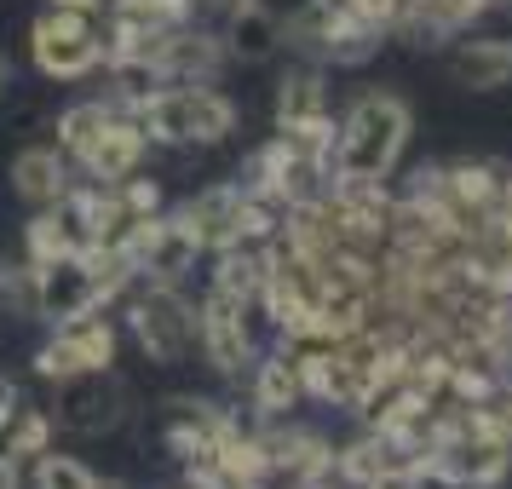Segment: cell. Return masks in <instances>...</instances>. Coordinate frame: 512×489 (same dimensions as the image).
I'll use <instances>...</instances> for the list:
<instances>
[{
	"mask_svg": "<svg viewBox=\"0 0 512 489\" xmlns=\"http://www.w3.org/2000/svg\"><path fill=\"white\" fill-rule=\"evenodd\" d=\"M12 75H18V70H12V58H6V52H0V93H6V87H12Z\"/></svg>",
	"mask_w": 512,
	"mask_h": 489,
	"instance_id": "f1b7e54d",
	"label": "cell"
},
{
	"mask_svg": "<svg viewBox=\"0 0 512 489\" xmlns=\"http://www.w3.org/2000/svg\"><path fill=\"white\" fill-rule=\"evenodd\" d=\"M202 6H213L219 18H231V12H242V6H259V0H202Z\"/></svg>",
	"mask_w": 512,
	"mask_h": 489,
	"instance_id": "4316f807",
	"label": "cell"
},
{
	"mask_svg": "<svg viewBox=\"0 0 512 489\" xmlns=\"http://www.w3.org/2000/svg\"><path fill=\"white\" fill-rule=\"evenodd\" d=\"M121 334L104 311H87V317H70V323H52V340L35 351V369L47 380H64V374H87V369H116Z\"/></svg>",
	"mask_w": 512,
	"mask_h": 489,
	"instance_id": "52a82bcc",
	"label": "cell"
},
{
	"mask_svg": "<svg viewBox=\"0 0 512 489\" xmlns=\"http://www.w3.org/2000/svg\"><path fill=\"white\" fill-rule=\"evenodd\" d=\"M449 75L472 87V93H495L512 81V41L507 35H478V41H461L449 52Z\"/></svg>",
	"mask_w": 512,
	"mask_h": 489,
	"instance_id": "2e32d148",
	"label": "cell"
},
{
	"mask_svg": "<svg viewBox=\"0 0 512 489\" xmlns=\"http://www.w3.org/2000/svg\"><path fill=\"white\" fill-rule=\"evenodd\" d=\"M248 397H254V415L259 420H282L305 397L300 363H294L282 346H271L265 357H254V369H248Z\"/></svg>",
	"mask_w": 512,
	"mask_h": 489,
	"instance_id": "4fadbf2b",
	"label": "cell"
},
{
	"mask_svg": "<svg viewBox=\"0 0 512 489\" xmlns=\"http://www.w3.org/2000/svg\"><path fill=\"white\" fill-rule=\"evenodd\" d=\"M104 64H110V98H116L121 110H139V104H150V98L162 93V87H173V81H167V70L156 64V58L110 52Z\"/></svg>",
	"mask_w": 512,
	"mask_h": 489,
	"instance_id": "d6986e66",
	"label": "cell"
},
{
	"mask_svg": "<svg viewBox=\"0 0 512 489\" xmlns=\"http://www.w3.org/2000/svg\"><path fill=\"white\" fill-rule=\"evenodd\" d=\"M24 478H18V461L12 455H0V489H18Z\"/></svg>",
	"mask_w": 512,
	"mask_h": 489,
	"instance_id": "484cf974",
	"label": "cell"
},
{
	"mask_svg": "<svg viewBox=\"0 0 512 489\" xmlns=\"http://www.w3.org/2000/svg\"><path fill=\"white\" fill-rule=\"evenodd\" d=\"M12 190L24 196L29 208H52L70 196V156L52 144H29L12 156Z\"/></svg>",
	"mask_w": 512,
	"mask_h": 489,
	"instance_id": "5bb4252c",
	"label": "cell"
},
{
	"mask_svg": "<svg viewBox=\"0 0 512 489\" xmlns=\"http://www.w3.org/2000/svg\"><path fill=\"white\" fill-rule=\"evenodd\" d=\"M93 484L98 478L75 455H58V449L35 455V489H93Z\"/></svg>",
	"mask_w": 512,
	"mask_h": 489,
	"instance_id": "cb8c5ba5",
	"label": "cell"
},
{
	"mask_svg": "<svg viewBox=\"0 0 512 489\" xmlns=\"http://www.w3.org/2000/svg\"><path fill=\"white\" fill-rule=\"evenodd\" d=\"M328 116V81L317 64H305V70L282 75L277 87V127H300V121H317Z\"/></svg>",
	"mask_w": 512,
	"mask_h": 489,
	"instance_id": "ffe728a7",
	"label": "cell"
},
{
	"mask_svg": "<svg viewBox=\"0 0 512 489\" xmlns=\"http://www.w3.org/2000/svg\"><path fill=\"white\" fill-rule=\"evenodd\" d=\"M219 41H225V58H236V64H265V58L282 52V18L265 0H259V6H242V12L225 18Z\"/></svg>",
	"mask_w": 512,
	"mask_h": 489,
	"instance_id": "9a60e30c",
	"label": "cell"
},
{
	"mask_svg": "<svg viewBox=\"0 0 512 489\" xmlns=\"http://www.w3.org/2000/svg\"><path fill=\"white\" fill-rule=\"evenodd\" d=\"M162 426H167L173 455L190 461V455H202V449H213V443L225 438L231 415H225L219 403H208V397H167L162 403Z\"/></svg>",
	"mask_w": 512,
	"mask_h": 489,
	"instance_id": "7c38bea8",
	"label": "cell"
},
{
	"mask_svg": "<svg viewBox=\"0 0 512 489\" xmlns=\"http://www.w3.org/2000/svg\"><path fill=\"white\" fill-rule=\"evenodd\" d=\"M190 12L196 0H110V35H173Z\"/></svg>",
	"mask_w": 512,
	"mask_h": 489,
	"instance_id": "e0dca14e",
	"label": "cell"
},
{
	"mask_svg": "<svg viewBox=\"0 0 512 489\" xmlns=\"http://www.w3.org/2000/svg\"><path fill=\"white\" fill-rule=\"evenodd\" d=\"M93 489H127V484H93Z\"/></svg>",
	"mask_w": 512,
	"mask_h": 489,
	"instance_id": "f546056e",
	"label": "cell"
},
{
	"mask_svg": "<svg viewBox=\"0 0 512 489\" xmlns=\"http://www.w3.org/2000/svg\"><path fill=\"white\" fill-rule=\"evenodd\" d=\"M29 52H35V70L47 81H81L104 64V29L98 12H70V6H47L35 29H29Z\"/></svg>",
	"mask_w": 512,
	"mask_h": 489,
	"instance_id": "3957f363",
	"label": "cell"
},
{
	"mask_svg": "<svg viewBox=\"0 0 512 489\" xmlns=\"http://www.w3.org/2000/svg\"><path fill=\"white\" fill-rule=\"evenodd\" d=\"M150 144H225L236 133V104L213 81L196 87H162V93L133 110Z\"/></svg>",
	"mask_w": 512,
	"mask_h": 489,
	"instance_id": "7a4b0ae2",
	"label": "cell"
},
{
	"mask_svg": "<svg viewBox=\"0 0 512 489\" xmlns=\"http://www.w3.org/2000/svg\"><path fill=\"white\" fill-rule=\"evenodd\" d=\"M116 110H121L116 98H110V104H104V98H87V104H70V110L58 116V150H64L70 162H81V156H87V150H93V144L104 139V127L116 121Z\"/></svg>",
	"mask_w": 512,
	"mask_h": 489,
	"instance_id": "44dd1931",
	"label": "cell"
},
{
	"mask_svg": "<svg viewBox=\"0 0 512 489\" xmlns=\"http://www.w3.org/2000/svg\"><path fill=\"white\" fill-rule=\"evenodd\" d=\"M392 461H397V449L380 438V432H369V426H363V438H357V443L334 449V484H340V489H363L369 478H380Z\"/></svg>",
	"mask_w": 512,
	"mask_h": 489,
	"instance_id": "7402d4cb",
	"label": "cell"
},
{
	"mask_svg": "<svg viewBox=\"0 0 512 489\" xmlns=\"http://www.w3.org/2000/svg\"><path fill=\"white\" fill-rule=\"evenodd\" d=\"M87 311H104L93 254H58L35 265V323H70Z\"/></svg>",
	"mask_w": 512,
	"mask_h": 489,
	"instance_id": "9c48e42d",
	"label": "cell"
},
{
	"mask_svg": "<svg viewBox=\"0 0 512 489\" xmlns=\"http://www.w3.org/2000/svg\"><path fill=\"white\" fill-rule=\"evenodd\" d=\"M52 426H64L75 438H104L127 420V386L116 380V369H87L52 380Z\"/></svg>",
	"mask_w": 512,
	"mask_h": 489,
	"instance_id": "5b68a950",
	"label": "cell"
},
{
	"mask_svg": "<svg viewBox=\"0 0 512 489\" xmlns=\"http://www.w3.org/2000/svg\"><path fill=\"white\" fill-rule=\"evenodd\" d=\"M254 305H236L225 300V294H208V300L196 305V346H202V357L213 363V374H242L254 369Z\"/></svg>",
	"mask_w": 512,
	"mask_h": 489,
	"instance_id": "ba28073f",
	"label": "cell"
},
{
	"mask_svg": "<svg viewBox=\"0 0 512 489\" xmlns=\"http://www.w3.org/2000/svg\"><path fill=\"white\" fill-rule=\"evenodd\" d=\"M415 133V116L397 93H363L334 127L328 179H392L403 144Z\"/></svg>",
	"mask_w": 512,
	"mask_h": 489,
	"instance_id": "6da1fadb",
	"label": "cell"
},
{
	"mask_svg": "<svg viewBox=\"0 0 512 489\" xmlns=\"http://www.w3.org/2000/svg\"><path fill=\"white\" fill-rule=\"evenodd\" d=\"M127 259H133L139 282H167V288H179V282L196 271L202 248H196V236H190V225L179 213H150V219H139L133 236H127Z\"/></svg>",
	"mask_w": 512,
	"mask_h": 489,
	"instance_id": "8992f818",
	"label": "cell"
},
{
	"mask_svg": "<svg viewBox=\"0 0 512 489\" xmlns=\"http://www.w3.org/2000/svg\"><path fill=\"white\" fill-rule=\"evenodd\" d=\"M179 219L190 225L202 254H225V248H236V236H242V185L196 190L185 208H179Z\"/></svg>",
	"mask_w": 512,
	"mask_h": 489,
	"instance_id": "30bf717a",
	"label": "cell"
},
{
	"mask_svg": "<svg viewBox=\"0 0 512 489\" xmlns=\"http://www.w3.org/2000/svg\"><path fill=\"white\" fill-rule=\"evenodd\" d=\"M0 277H6V259H0Z\"/></svg>",
	"mask_w": 512,
	"mask_h": 489,
	"instance_id": "4dcf8cb0",
	"label": "cell"
},
{
	"mask_svg": "<svg viewBox=\"0 0 512 489\" xmlns=\"http://www.w3.org/2000/svg\"><path fill=\"white\" fill-rule=\"evenodd\" d=\"M52 6H70V12H104V0H52Z\"/></svg>",
	"mask_w": 512,
	"mask_h": 489,
	"instance_id": "83f0119b",
	"label": "cell"
},
{
	"mask_svg": "<svg viewBox=\"0 0 512 489\" xmlns=\"http://www.w3.org/2000/svg\"><path fill=\"white\" fill-rule=\"evenodd\" d=\"M47 449H52V415L35 409V403H18V415H12V461H35Z\"/></svg>",
	"mask_w": 512,
	"mask_h": 489,
	"instance_id": "603a6c76",
	"label": "cell"
},
{
	"mask_svg": "<svg viewBox=\"0 0 512 489\" xmlns=\"http://www.w3.org/2000/svg\"><path fill=\"white\" fill-rule=\"evenodd\" d=\"M213 288L208 294H225L236 305H254L259 311V288H265V248H225V254H213Z\"/></svg>",
	"mask_w": 512,
	"mask_h": 489,
	"instance_id": "ac0fdd59",
	"label": "cell"
},
{
	"mask_svg": "<svg viewBox=\"0 0 512 489\" xmlns=\"http://www.w3.org/2000/svg\"><path fill=\"white\" fill-rule=\"evenodd\" d=\"M426 484H432V478H426L415 461H392L386 472H380V478H369L363 489H426Z\"/></svg>",
	"mask_w": 512,
	"mask_h": 489,
	"instance_id": "d4e9b609",
	"label": "cell"
},
{
	"mask_svg": "<svg viewBox=\"0 0 512 489\" xmlns=\"http://www.w3.org/2000/svg\"><path fill=\"white\" fill-rule=\"evenodd\" d=\"M127 323H133V340L156 363H185L190 346H196V305L167 282H139L127 294Z\"/></svg>",
	"mask_w": 512,
	"mask_h": 489,
	"instance_id": "277c9868",
	"label": "cell"
},
{
	"mask_svg": "<svg viewBox=\"0 0 512 489\" xmlns=\"http://www.w3.org/2000/svg\"><path fill=\"white\" fill-rule=\"evenodd\" d=\"M144 156H150V139H144L139 116H133V110H116V121L104 127V139H98L75 167H81L87 179H98V185H121V179L139 173Z\"/></svg>",
	"mask_w": 512,
	"mask_h": 489,
	"instance_id": "8fae6325",
	"label": "cell"
}]
</instances>
